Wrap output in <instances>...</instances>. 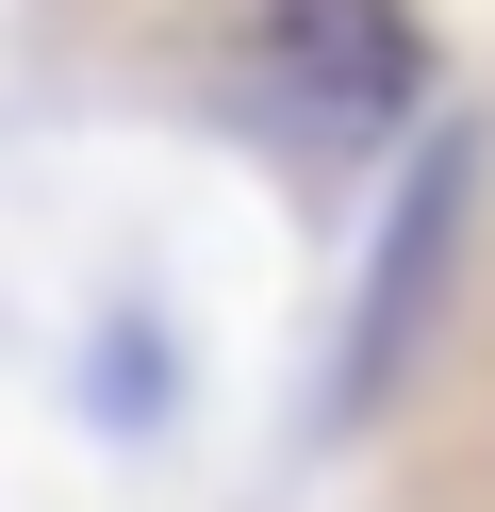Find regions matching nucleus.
Masks as SVG:
<instances>
[{"label": "nucleus", "mask_w": 495, "mask_h": 512, "mask_svg": "<svg viewBox=\"0 0 495 512\" xmlns=\"http://www.w3.org/2000/svg\"><path fill=\"white\" fill-rule=\"evenodd\" d=\"M446 232H462V133L429 149V182L413 199H396V232H380V281H363V331H347V380H330V397H380L396 364H413V314H429V281H446Z\"/></svg>", "instance_id": "2"}, {"label": "nucleus", "mask_w": 495, "mask_h": 512, "mask_svg": "<svg viewBox=\"0 0 495 512\" xmlns=\"http://www.w3.org/2000/svg\"><path fill=\"white\" fill-rule=\"evenodd\" d=\"M264 67L330 116V133H380L429 100V34L413 0H264Z\"/></svg>", "instance_id": "1"}]
</instances>
